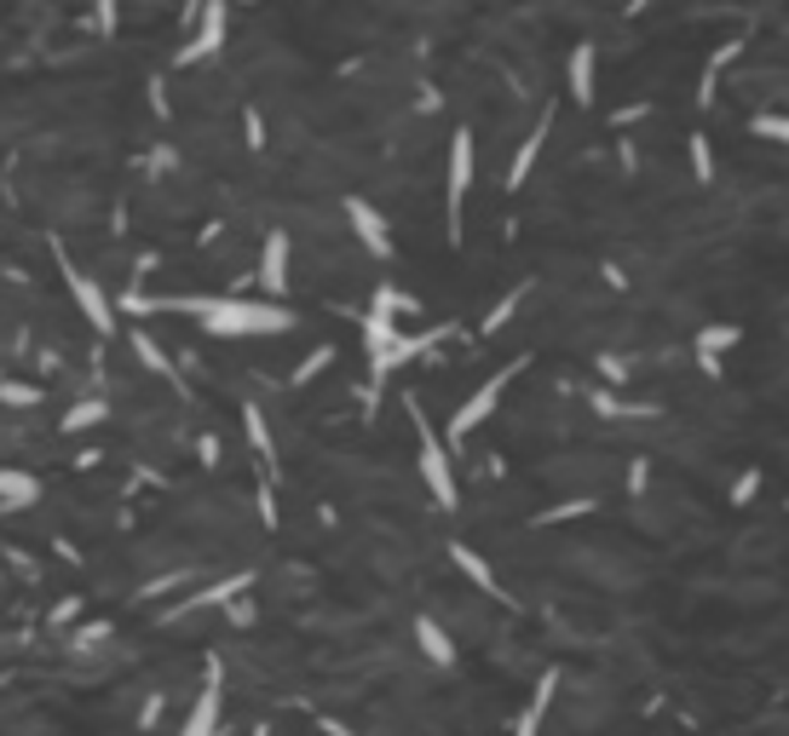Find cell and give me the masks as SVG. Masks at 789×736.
Here are the masks:
<instances>
[{"mask_svg": "<svg viewBox=\"0 0 789 736\" xmlns=\"http://www.w3.org/2000/svg\"><path fill=\"white\" fill-rule=\"evenodd\" d=\"M156 311H191L202 317V329L219 334V340H248V334H289L294 329V311L289 305H271V299H161Z\"/></svg>", "mask_w": 789, "mask_h": 736, "instance_id": "6da1fadb", "label": "cell"}, {"mask_svg": "<svg viewBox=\"0 0 789 736\" xmlns=\"http://www.w3.org/2000/svg\"><path fill=\"white\" fill-rule=\"evenodd\" d=\"M410 415H415V438H421V478H427L433 501L444 506V513H456V506H461V483H456V466H450V443H438L433 420L421 415V403H410Z\"/></svg>", "mask_w": 789, "mask_h": 736, "instance_id": "7a4b0ae2", "label": "cell"}, {"mask_svg": "<svg viewBox=\"0 0 789 736\" xmlns=\"http://www.w3.org/2000/svg\"><path fill=\"white\" fill-rule=\"evenodd\" d=\"M513 368H519V363H508V368H496V375H490V380H484V385H478V392H473V397H468V403H461V408H456V415H450V432H444V438H450V449H456V443H468V438L478 432V426H484V420H490V415H496V403H501V392H508Z\"/></svg>", "mask_w": 789, "mask_h": 736, "instance_id": "3957f363", "label": "cell"}, {"mask_svg": "<svg viewBox=\"0 0 789 736\" xmlns=\"http://www.w3.org/2000/svg\"><path fill=\"white\" fill-rule=\"evenodd\" d=\"M473 191V133L456 127L450 133V184H444V208H450V242H461V208Z\"/></svg>", "mask_w": 789, "mask_h": 736, "instance_id": "277c9868", "label": "cell"}, {"mask_svg": "<svg viewBox=\"0 0 789 736\" xmlns=\"http://www.w3.org/2000/svg\"><path fill=\"white\" fill-rule=\"evenodd\" d=\"M226 24H231L226 7H202V12H196V35L173 52V64L191 70V64H202V58H214L219 47H226Z\"/></svg>", "mask_w": 789, "mask_h": 736, "instance_id": "5b68a950", "label": "cell"}, {"mask_svg": "<svg viewBox=\"0 0 789 736\" xmlns=\"http://www.w3.org/2000/svg\"><path fill=\"white\" fill-rule=\"evenodd\" d=\"M347 224L357 231V242H363V248H369L375 259H392V231H387V219L375 213V201L347 196Z\"/></svg>", "mask_w": 789, "mask_h": 736, "instance_id": "8992f818", "label": "cell"}, {"mask_svg": "<svg viewBox=\"0 0 789 736\" xmlns=\"http://www.w3.org/2000/svg\"><path fill=\"white\" fill-rule=\"evenodd\" d=\"M219 708H226V685H219V667H214L208 685L196 690V702L185 713V725H179V736H219Z\"/></svg>", "mask_w": 789, "mask_h": 736, "instance_id": "52a82bcc", "label": "cell"}, {"mask_svg": "<svg viewBox=\"0 0 789 736\" xmlns=\"http://www.w3.org/2000/svg\"><path fill=\"white\" fill-rule=\"evenodd\" d=\"M259 289H266L271 305H282V294H289V236L271 231L266 248H259Z\"/></svg>", "mask_w": 789, "mask_h": 736, "instance_id": "ba28073f", "label": "cell"}, {"mask_svg": "<svg viewBox=\"0 0 789 736\" xmlns=\"http://www.w3.org/2000/svg\"><path fill=\"white\" fill-rule=\"evenodd\" d=\"M565 81H571V98H576L582 110H588V105H594V87H599V47H594V40H576Z\"/></svg>", "mask_w": 789, "mask_h": 736, "instance_id": "9c48e42d", "label": "cell"}, {"mask_svg": "<svg viewBox=\"0 0 789 736\" xmlns=\"http://www.w3.org/2000/svg\"><path fill=\"white\" fill-rule=\"evenodd\" d=\"M70 299L81 305V311H87V322H93L98 334H110V329H116V311H110V299H105V289H98L93 277L70 271Z\"/></svg>", "mask_w": 789, "mask_h": 736, "instance_id": "30bf717a", "label": "cell"}, {"mask_svg": "<svg viewBox=\"0 0 789 736\" xmlns=\"http://www.w3.org/2000/svg\"><path fill=\"white\" fill-rule=\"evenodd\" d=\"M357 334H363V352H369V368H375L380 357H392V345L403 340V329H398V322H392L387 311H375V305H369V311H363Z\"/></svg>", "mask_w": 789, "mask_h": 736, "instance_id": "8fae6325", "label": "cell"}, {"mask_svg": "<svg viewBox=\"0 0 789 736\" xmlns=\"http://www.w3.org/2000/svg\"><path fill=\"white\" fill-rule=\"evenodd\" d=\"M548 133H554V110H542V121L531 127V138H524V145H519L513 168H508V191H524V179H531V168H536L542 145H548Z\"/></svg>", "mask_w": 789, "mask_h": 736, "instance_id": "7c38bea8", "label": "cell"}, {"mask_svg": "<svg viewBox=\"0 0 789 736\" xmlns=\"http://www.w3.org/2000/svg\"><path fill=\"white\" fill-rule=\"evenodd\" d=\"M738 340H743L738 322H709V329L697 334V368L703 375H720V352H732Z\"/></svg>", "mask_w": 789, "mask_h": 736, "instance_id": "4fadbf2b", "label": "cell"}, {"mask_svg": "<svg viewBox=\"0 0 789 736\" xmlns=\"http://www.w3.org/2000/svg\"><path fill=\"white\" fill-rule=\"evenodd\" d=\"M554 690H559V667H548V673L536 679V690H531V702H524V713H519L513 736H542V713L554 708Z\"/></svg>", "mask_w": 789, "mask_h": 736, "instance_id": "5bb4252c", "label": "cell"}, {"mask_svg": "<svg viewBox=\"0 0 789 736\" xmlns=\"http://www.w3.org/2000/svg\"><path fill=\"white\" fill-rule=\"evenodd\" d=\"M450 559H456V569H461V576H468L478 592H490V599H508V592H501V581H496V569L484 564L468 541H450Z\"/></svg>", "mask_w": 789, "mask_h": 736, "instance_id": "9a60e30c", "label": "cell"}, {"mask_svg": "<svg viewBox=\"0 0 789 736\" xmlns=\"http://www.w3.org/2000/svg\"><path fill=\"white\" fill-rule=\"evenodd\" d=\"M415 645H421V657H427L433 667H456V639L433 616H415Z\"/></svg>", "mask_w": 789, "mask_h": 736, "instance_id": "2e32d148", "label": "cell"}, {"mask_svg": "<svg viewBox=\"0 0 789 736\" xmlns=\"http://www.w3.org/2000/svg\"><path fill=\"white\" fill-rule=\"evenodd\" d=\"M35 501H40V478L0 466V506H35Z\"/></svg>", "mask_w": 789, "mask_h": 736, "instance_id": "e0dca14e", "label": "cell"}, {"mask_svg": "<svg viewBox=\"0 0 789 736\" xmlns=\"http://www.w3.org/2000/svg\"><path fill=\"white\" fill-rule=\"evenodd\" d=\"M242 432H248V443H254V455L259 461H277V443H271V426H266V415H259V408L248 403V408H242Z\"/></svg>", "mask_w": 789, "mask_h": 736, "instance_id": "ac0fdd59", "label": "cell"}, {"mask_svg": "<svg viewBox=\"0 0 789 736\" xmlns=\"http://www.w3.org/2000/svg\"><path fill=\"white\" fill-rule=\"evenodd\" d=\"M524 294H531V289H513L508 299H496V305H490V311H484V334L508 329V317H513V311H519V305H524Z\"/></svg>", "mask_w": 789, "mask_h": 736, "instance_id": "d6986e66", "label": "cell"}, {"mask_svg": "<svg viewBox=\"0 0 789 736\" xmlns=\"http://www.w3.org/2000/svg\"><path fill=\"white\" fill-rule=\"evenodd\" d=\"M133 352H138V363H145L150 375H173V363L161 357V345H156L150 334H133Z\"/></svg>", "mask_w": 789, "mask_h": 736, "instance_id": "ffe728a7", "label": "cell"}, {"mask_svg": "<svg viewBox=\"0 0 789 736\" xmlns=\"http://www.w3.org/2000/svg\"><path fill=\"white\" fill-rule=\"evenodd\" d=\"M692 173H697V184H715V150L703 133H692Z\"/></svg>", "mask_w": 789, "mask_h": 736, "instance_id": "44dd1931", "label": "cell"}, {"mask_svg": "<svg viewBox=\"0 0 789 736\" xmlns=\"http://www.w3.org/2000/svg\"><path fill=\"white\" fill-rule=\"evenodd\" d=\"M329 363H335V345H317V352H312L306 363H300V368H294V385H306V380H317V375H323V368H329Z\"/></svg>", "mask_w": 789, "mask_h": 736, "instance_id": "7402d4cb", "label": "cell"}, {"mask_svg": "<svg viewBox=\"0 0 789 736\" xmlns=\"http://www.w3.org/2000/svg\"><path fill=\"white\" fill-rule=\"evenodd\" d=\"M755 495H761V466H750V473L732 483V506H750Z\"/></svg>", "mask_w": 789, "mask_h": 736, "instance_id": "603a6c76", "label": "cell"}, {"mask_svg": "<svg viewBox=\"0 0 789 736\" xmlns=\"http://www.w3.org/2000/svg\"><path fill=\"white\" fill-rule=\"evenodd\" d=\"M750 127H755L761 138H784V145H789V115H755Z\"/></svg>", "mask_w": 789, "mask_h": 736, "instance_id": "cb8c5ba5", "label": "cell"}, {"mask_svg": "<svg viewBox=\"0 0 789 736\" xmlns=\"http://www.w3.org/2000/svg\"><path fill=\"white\" fill-rule=\"evenodd\" d=\"M588 403H594V408H599V415H605V420H622V415H634V408H629V403H617V397H611V392H594V397H588Z\"/></svg>", "mask_w": 789, "mask_h": 736, "instance_id": "d4e9b609", "label": "cell"}, {"mask_svg": "<svg viewBox=\"0 0 789 736\" xmlns=\"http://www.w3.org/2000/svg\"><path fill=\"white\" fill-rule=\"evenodd\" d=\"M98 420H105V408H98V403H87V408H75V415H70L64 426H70V432H81V426H98Z\"/></svg>", "mask_w": 789, "mask_h": 736, "instance_id": "484cf974", "label": "cell"}, {"mask_svg": "<svg viewBox=\"0 0 789 736\" xmlns=\"http://www.w3.org/2000/svg\"><path fill=\"white\" fill-rule=\"evenodd\" d=\"M0 397H7V403H17V408L40 403V392H35V385H7V392H0Z\"/></svg>", "mask_w": 789, "mask_h": 736, "instance_id": "4316f807", "label": "cell"}, {"mask_svg": "<svg viewBox=\"0 0 789 736\" xmlns=\"http://www.w3.org/2000/svg\"><path fill=\"white\" fill-rule=\"evenodd\" d=\"M645 483H652V466L634 461V466H629V489H634V495H645Z\"/></svg>", "mask_w": 789, "mask_h": 736, "instance_id": "83f0119b", "label": "cell"}, {"mask_svg": "<svg viewBox=\"0 0 789 736\" xmlns=\"http://www.w3.org/2000/svg\"><path fill=\"white\" fill-rule=\"evenodd\" d=\"M599 368H605V380H611V385H617V380H629V368H622L617 357H599Z\"/></svg>", "mask_w": 789, "mask_h": 736, "instance_id": "f1b7e54d", "label": "cell"}, {"mask_svg": "<svg viewBox=\"0 0 789 736\" xmlns=\"http://www.w3.org/2000/svg\"><path fill=\"white\" fill-rule=\"evenodd\" d=\"M248 145H254V150L266 145V127H259V115H254V110H248Z\"/></svg>", "mask_w": 789, "mask_h": 736, "instance_id": "f546056e", "label": "cell"}]
</instances>
